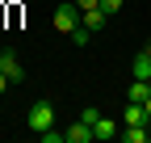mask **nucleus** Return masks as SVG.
<instances>
[{
	"label": "nucleus",
	"instance_id": "nucleus-1",
	"mask_svg": "<svg viewBox=\"0 0 151 143\" xmlns=\"http://www.w3.org/2000/svg\"><path fill=\"white\" fill-rule=\"evenodd\" d=\"M25 126L38 131V135L50 131V126H55V105H50V101H34V105H29V114H25Z\"/></svg>",
	"mask_w": 151,
	"mask_h": 143
},
{
	"label": "nucleus",
	"instance_id": "nucleus-2",
	"mask_svg": "<svg viewBox=\"0 0 151 143\" xmlns=\"http://www.w3.org/2000/svg\"><path fill=\"white\" fill-rule=\"evenodd\" d=\"M76 25H84V9L76 4V0H67V4L55 9V30H59V34H71Z\"/></svg>",
	"mask_w": 151,
	"mask_h": 143
},
{
	"label": "nucleus",
	"instance_id": "nucleus-3",
	"mask_svg": "<svg viewBox=\"0 0 151 143\" xmlns=\"http://www.w3.org/2000/svg\"><path fill=\"white\" fill-rule=\"evenodd\" d=\"M0 72H4L13 84H21V80H25V67L17 63V55H13V51H0Z\"/></svg>",
	"mask_w": 151,
	"mask_h": 143
},
{
	"label": "nucleus",
	"instance_id": "nucleus-4",
	"mask_svg": "<svg viewBox=\"0 0 151 143\" xmlns=\"http://www.w3.org/2000/svg\"><path fill=\"white\" fill-rule=\"evenodd\" d=\"M63 139H67V143H92L97 135H92V126H88L84 118H80V122H71V126L63 131Z\"/></svg>",
	"mask_w": 151,
	"mask_h": 143
},
{
	"label": "nucleus",
	"instance_id": "nucleus-5",
	"mask_svg": "<svg viewBox=\"0 0 151 143\" xmlns=\"http://www.w3.org/2000/svg\"><path fill=\"white\" fill-rule=\"evenodd\" d=\"M92 135H97V139H118L122 131H118V122H113V118H97V122H92Z\"/></svg>",
	"mask_w": 151,
	"mask_h": 143
},
{
	"label": "nucleus",
	"instance_id": "nucleus-6",
	"mask_svg": "<svg viewBox=\"0 0 151 143\" xmlns=\"http://www.w3.org/2000/svg\"><path fill=\"white\" fill-rule=\"evenodd\" d=\"M130 72H134V80H151V55H147V46L134 55V63H130Z\"/></svg>",
	"mask_w": 151,
	"mask_h": 143
},
{
	"label": "nucleus",
	"instance_id": "nucleus-7",
	"mask_svg": "<svg viewBox=\"0 0 151 143\" xmlns=\"http://www.w3.org/2000/svg\"><path fill=\"white\" fill-rule=\"evenodd\" d=\"M147 97H151V84H147V80H134V84L126 88V101H139V105H147Z\"/></svg>",
	"mask_w": 151,
	"mask_h": 143
},
{
	"label": "nucleus",
	"instance_id": "nucleus-8",
	"mask_svg": "<svg viewBox=\"0 0 151 143\" xmlns=\"http://www.w3.org/2000/svg\"><path fill=\"white\" fill-rule=\"evenodd\" d=\"M105 21H109V13H105L101 4H97V9H84V25H88V30H101Z\"/></svg>",
	"mask_w": 151,
	"mask_h": 143
},
{
	"label": "nucleus",
	"instance_id": "nucleus-9",
	"mask_svg": "<svg viewBox=\"0 0 151 143\" xmlns=\"http://www.w3.org/2000/svg\"><path fill=\"white\" fill-rule=\"evenodd\" d=\"M122 135H126V143H147L151 139V126H126Z\"/></svg>",
	"mask_w": 151,
	"mask_h": 143
},
{
	"label": "nucleus",
	"instance_id": "nucleus-10",
	"mask_svg": "<svg viewBox=\"0 0 151 143\" xmlns=\"http://www.w3.org/2000/svg\"><path fill=\"white\" fill-rule=\"evenodd\" d=\"M88 34H92L88 25H76V30H71V42H76V46H88Z\"/></svg>",
	"mask_w": 151,
	"mask_h": 143
},
{
	"label": "nucleus",
	"instance_id": "nucleus-11",
	"mask_svg": "<svg viewBox=\"0 0 151 143\" xmlns=\"http://www.w3.org/2000/svg\"><path fill=\"white\" fill-rule=\"evenodd\" d=\"M38 139H42V143H63V131H55V126H50V131H42Z\"/></svg>",
	"mask_w": 151,
	"mask_h": 143
},
{
	"label": "nucleus",
	"instance_id": "nucleus-12",
	"mask_svg": "<svg viewBox=\"0 0 151 143\" xmlns=\"http://www.w3.org/2000/svg\"><path fill=\"white\" fill-rule=\"evenodd\" d=\"M80 118H84V122H88V126H92V122H97V118H101V110H97V105H88V110H84V114H80Z\"/></svg>",
	"mask_w": 151,
	"mask_h": 143
},
{
	"label": "nucleus",
	"instance_id": "nucleus-13",
	"mask_svg": "<svg viewBox=\"0 0 151 143\" xmlns=\"http://www.w3.org/2000/svg\"><path fill=\"white\" fill-rule=\"evenodd\" d=\"M101 9H105V13L113 17V13H118V9H122V0H101Z\"/></svg>",
	"mask_w": 151,
	"mask_h": 143
},
{
	"label": "nucleus",
	"instance_id": "nucleus-14",
	"mask_svg": "<svg viewBox=\"0 0 151 143\" xmlns=\"http://www.w3.org/2000/svg\"><path fill=\"white\" fill-rule=\"evenodd\" d=\"M76 4H80V9H97L101 0H76Z\"/></svg>",
	"mask_w": 151,
	"mask_h": 143
},
{
	"label": "nucleus",
	"instance_id": "nucleus-15",
	"mask_svg": "<svg viewBox=\"0 0 151 143\" xmlns=\"http://www.w3.org/2000/svg\"><path fill=\"white\" fill-rule=\"evenodd\" d=\"M9 84H13V80H9V76H4V72H0V93H4V88H9Z\"/></svg>",
	"mask_w": 151,
	"mask_h": 143
},
{
	"label": "nucleus",
	"instance_id": "nucleus-16",
	"mask_svg": "<svg viewBox=\"0 0 151 143\" xmlns=\"http://www.w3.org/2000/svg\"><path fill=\"white\" fill-rule=\"evenodd\" d=\"M147 118H151V97H147Z\"/></svg>",
	"mask_w": 151,
	"mask_h": 143
},
{
	"label": "nucleus",
	"instance_id": "nucleus-17",
	"mask_svg": "<svg viewBox=\"0 0 151 143\" xmlns=\"http://www.w3.org/2000/svg\"><path fill=\"white\" fill-rule=\"evenodd\" d=\"M147 55H151V46H147Z\"/></svg>",
	"mask_w": 151,
	"mask_h": 143
},
{
	"label": "nucleus",
	"instance_id": "nucleus-18",
	"mask_svg": "<svg viewBox=\"0 0 151 143\" xmlns=\"http://www.w3.org/2000/svg\"><path fill=\"white\" fill-rule=\"evenodd\" d=\"M147 84H151V80H147Z\"/></svg>",
	"mask_w": 151,
	"mask_h": 143
}]
</instances>
